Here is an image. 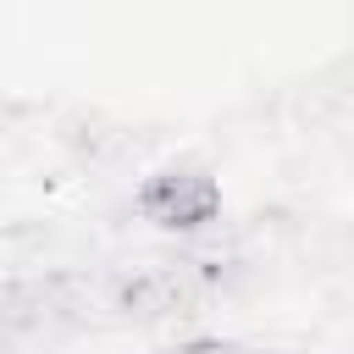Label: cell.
I'll return each instance as SVG.
<instances>
[{
  "label": "cell",
  "instance_id": "obj_1",
  "mask_svg": "<svg viewBox=\"0 0 354 354\" xmlns=\"http://www.w3.org/2000/svg\"><path fill=\"white\" fill-rule=\"evenodd\" d=\"M133 205H138V216H144L149 227H160V232H205V227L221 216V183H216V171L177 160V166L149 171V177L138 183V199H133Z\"/></svg>",
  "mask_w": 354,
  "mask_h": 354
},
{
  "label": "cell",
  "instance_id": "obj_2",
  "mask_svg": "<svg viewBox=\"0 0 354 354\" xmlns=\"http://www.w3.org/2000/svg\"><path fill=\"white\" fill-rule=\"evenodd\" d=\"M171 354H249V348H238V343H221V337H194V343L171 348Z\"/></svg>",
  "mask_w": 354,
  "mask_h": 354
}]
</instances>
